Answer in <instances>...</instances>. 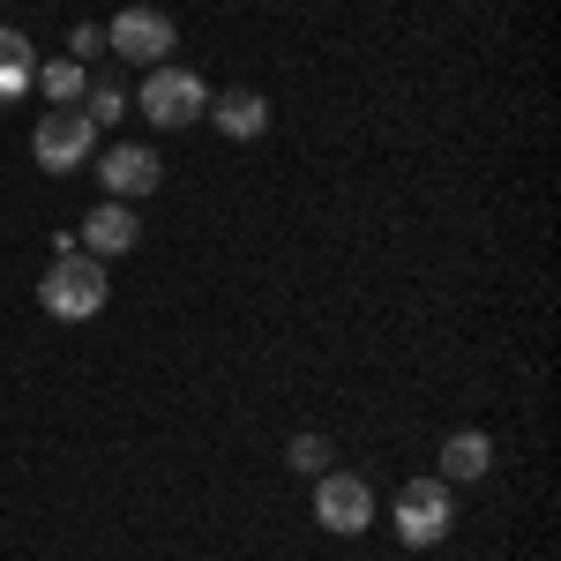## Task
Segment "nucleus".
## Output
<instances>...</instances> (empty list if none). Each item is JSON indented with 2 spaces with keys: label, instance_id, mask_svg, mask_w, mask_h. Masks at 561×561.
Returning a JSON list of instances; mask_svg holds the SVG:
<instances>
[{
  "label": "nucleus",
  "instance_id": "nucleus-10",
  "mask_svg": "<svg viewBox=\"0 0 561 561\" xmlns=\"http://www.w3.org/2000/svg\"><path fill=\"white\" fill-rule=\"evenodd\" d=\"M31 76H38V53H31V38H23L15 23H0V105H15V98L31 90Z\"/></svg>",
  "mask_w": 561,
  "mask_h": 561
},
{
  "label": "nucleus",
  "instance_id": "nucleus-2",
  "mask_svg": "<svg viewBox=\"0 0 561 561\" xmlns=\"http://www.w3.org/2000/svg\"><path fill=\"white\" fill-rule=\"evenodd\" d=\"M135 105H142V121H150V128H195V121H203V105H210V90H203L195 68H173V60H165V68H150V83H142Z\"/></svg>",
  "mask_w": 561,
  "mask_h": 561
},
{
  "label": "nucleus",
  "instance_id": "nucleus-12",
  "mask_svg": "<svg viewBox=\"0 0 561 561\" xmlns=\"http://www.w3.org/2000/svg\"><path fill=\"white\" fill-rule=\"evenodd\" d=\"M31 83H38L53 105H76L90 76H83V60H68V53H60V60H38V76H31Z\"/></svg>",
  "mask_w": 561,
  "mask_h": 561
},
{
  "label": "nucleus",
  "instance_id": "nucleus-9",
  "mask_svg": "<svg viewBox=\"0 0 561 561\" xmlns=\"http://www.w3.org/2000/svg\"><path fill=\"white\" fill-rule=\"evenodd\" d=\"M203 113H210L217 135H232V142H255V135L270 128V98H262V90H217Z\"/></svg>",
  "mask_w": 561,
  "mask_h": 561
},
{
  "label": "nucleus",
  "instance_id": "nucleus-11",
  "mask_svg": "<svg viewBox=\"0 0 561 561\" xmlns=\"http://www.w3.org/2000/svg\"><path fill=\"white\" fill-rule=\"evenodd\" d=\"M486 465H494V442H486L479 427H457L449 442H442V479H479Z\"/></svg>",
  "mask_w": 561,
  "mask_h": 561
},
{
  "label": "nucleus",
  "instance_id": "nucleus-13",
  "mask_svg": "<svg viewBox=\"0 0 561 561\" xmlns=\"http://www.w3.org/2000/svg\"><path fill=\"white\" fill-rule=\"evenodd\" d=\"M76 105L90 113V128H113V121L128 113V90L113 83V76H98V83H83V98H76Z\"/></svg>",
  "mask_w": 561,
  "mask_h": 561
},
{
  "label": "nucleus",
  "instance_id": "nucleus-14",
  "mask_svg": "<svg viewBox=\"0 0 561 561\" xmlns=\"http://www.w3.org/2000/svg\"><path fill=\"white\" fill-rule=\"evenodd\" d=\"M285 465H293V472H307V479H322L330 465H337V449H330L322 434H293V442H285Z\"/></svg>",
  "mask_w": 561,
  "mask_h": 561
},
{
  "label": "nucleus",
  "instance_id": "nucleus-4",
  "mask_svg": "<svg viewBox=\"0 0 561 561\" xmlns=\"http://www.w3.org/2000/svg\"><path fill=\"white\" fill-rule=\"evenodd\" d=\"M173 15L165 8H121L113 23H105V53H121L135 68H165V53H173Z\"/></svg>",
  "mask_w": 561,
  "mask_h": 561
},
{
  "label": "nucleus",
  "instance_id": "nucleus-5",
  "mask_svg": "<svg viewBox=\"0 0 561 561\" xmlns=\"http://www.w3.org/2000/svg\"><path fill=\"white\" fill-rule=\"evenodd\" d=\"M90 150H98V128H90L83 105H60V113H45L38 135H31V158H38L45 173H76V165H90Z\"/></svg>",
  "mask_w": 561,
  "mask_h": 561
},
{
  "label": "nucleus",
  "instance_id": "nucleus-8",
  "mask_svg": "<svg viewBox=\"0 0 561 561\" xmlns=\"http://www.w3.org/2000/svg\"><path fill=\"white\" fill-rule=\"evenodd\" d=\"M76 240H83V255H128L135 240H142V217L128 210V203H98V210L83 217V232H76Z\"/></svg>",
  "mask_w": 561,
  "mask_h": 561
},
{
  "label": "nucleus",
  "instance_id": "nucleus-6",
  "mask_svg": "<svg viewBox=\"0 0 561 561\" xmlns=\"http://www.w3.org/2000/svg\"><path fill=\"white\" fill-rule=\"evenodd\" d=\"M314 517L330 524V531H367V524H375V486H367V479L359 472H337V465H330V472L314 479Z\"/></svg>",
  "mask_w": 561,
  "mask_h": 561
},
{
  "label": "nucleus",
  "instance_id": "nucleus-15",
  "mask_svg": "<svg viewBox=\"0 0 561 561\" xmlns=\"http://www.w3.org/2000/svg\"><path fill=\"white\" fill-rule=\"evenodd\" d=\"M98 45H105V31L98 23H76L68 31V60H98Z\"/></svg>",
  "mask_w": 561,
  "mask_h": 561
},
{
  "label": "nucleus",
  "instance_id": "nucleus-7",
  "mask_svg": "<svg viewBox=\"0 0 561 561\" xmlns=\"http://www.w3.org/2000/svg\"><path fill=\"white\" fill-rule=\"evenodd\" d=\"M158 150H142V142H113L105 158H98V180L113 187V203H135V195H158Z\"/></svg>",
  "mask_w": 561,
  "mask_h": 561
},
{
  "label": "nucleus",
  "instance_id": "nucleus-3",
  "mask_svg": "<svg viewBox=\"0 0 561 561\" xmlns=\"http://www.w3.org/2000/svg\"><path fill=\"white\" fill-rule=\"evenodd\" d=\"M449 524H457L449 479H404V486H397V539H404V547H442Z\"/></svg>",
  "mask_w": 561,
  "mask_h": 561
},
{
  "label": "nucleus",
  "instance_id": "nucleus-1",
  "mask_svg": "<svg viewBox=\"0 0 561 561\" xmlns=\"http://www.w3.org/2000/svg\"><path fill=\"white\" fill-rule=\"evenodd\" d=\"M105 293H113V285H105V262L83 255V248H76V255H53V270L38 277V307L53 322H90V314L105 307Z\"/></svg>",
  "mask_w": 561,
  "mask_h": 561
}]
</instances>
